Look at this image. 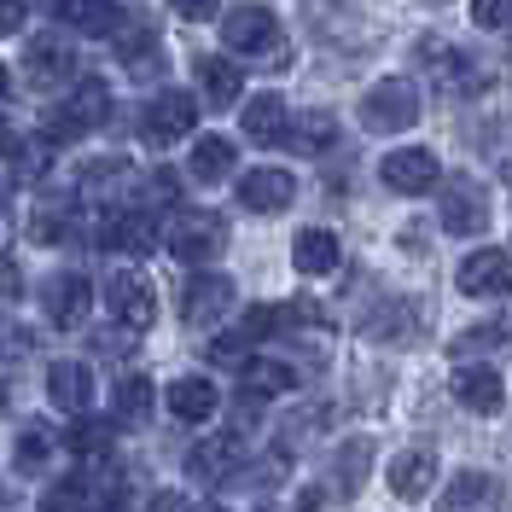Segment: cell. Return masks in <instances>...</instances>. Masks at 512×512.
Wrapping results in <instances>:
<instances>
[{"instance_id": "836d02e7", "label": "cell", "mask_w": 512, "mask_h": 512, "mask_svg": "<svg viewBox=\"0 0 512 512\" xmlns=\"http://www.w3.org/2000/svg\"><path fill=\"white\" fill-rule=\"evenodd\" d=\"M367 460H373V443H367V437L344 443V448H338V466H344V478H332V489H338V495H355V489L367 483Z\"/></svg>"}, {"instance_id": "d4e9b609", "label": "cell", "mask_w": 512, "mask_h": 512, "mask_svg": "<svg viewBox=\"0 0 512 512\" xmlns=\"http://www.w3.org/2000/svg\"><path fill=\"white\" fill-rule=\"evenodd\" d=\"M291 262H297L303 274H332V268H338V233L303 227V233L291 239Z\"/></svg>"}, {"instance_id": "5b68a950", "label": "cell", "mask_w": 512, "mask_h": 512, "mask_svg": "<svg viewBox=\"0 0 512 512\" xmlns=\"http://www.w3.org/2000/svg\"><path fill=\"white\" fill-rule=\"evenodd\" d=\"M192 123H198V99L158 94V99H146V111H140V140L146 146H175V140L192 134Z\"/></svg>"}, {"instance_id": "ab89813d", "label": "cell", "mask_w": 512, "mask_h": 512, "mask_svg": "<svg viewBox=\"0 0 512 512\" xmlns=\"http://www.w3.org/2000/svg\"><path fill=\"white\" fill-rule=\"evenodd\" d=\"M169 6H175L187 24H204V18H216V12H222V0H169Z\"/></svg>"}, {"instance_id": "7dc6e473", "label": "cell", "mask_w": 512, "mask_h": 512, "mask_svg": "<svg viewBox=\"0 0 512 512\" xmlns=\"http://www.w3.org/2000/svg\"><path fill=\"white\" fill-rule=\"evenodd\" d=\"M0 402H6V390H0Z\"/></svg>"}, {"instance_id": "f546056e", "label": "cell", "mask_w": 512, "mask_h": 512, "mask_svg": "<svg viewBox=\"0 0 512 512\" xmlns=\"http://www.w3.org/2000/svg\"><path fill=\"white\" fill-rule=\"evenodd\" d=\"M286 390H297V373H291L286 361H251L245 355V396H286Z\"/></svg>"}, {"instance_id": "c3c4849f", "label": "cell", "mask_w": 512, "mask_h": 512, "mask_svg": "<svg viewBox=\"0 0 512 512\" xmlns=\"http://www.w3.org/2000/svg\"><path fill=\"white\" fill-rule=\"evenodd\" d=\"M262 512H274V507H262Z\"/></svg>"}, {"instance_id": "3957f363", "label": "cell", "mask_w": 512, "mask_h": 512, "mask_svg": "<svg viewBox=\"0 0 512 512\" xmlns=\"http://www.w3.org/2000/svg\"><path fill=\"white\" fill-rule=\"evenodd\" d=\"M227 251V222L216 210H187L181 222L169 227V256L187 262V268H204Z\"/></svg>"}, {"instance_id": "9c48e42d", "label": "cell", "mask_w": 512, "mask_h": 512, "mask_svg": "<svg viewBox=\"0 0 512 512\" xmlns=\"http://www.w3.org/2000/svg\"><path fill=\"white\" fill-rule=\"evenodd\" d=\"M454 286L466 291V297H512V256L495 251V245H483V251H472L460 262Z\"/></svg>"}, {"instance_id": "7bdbcfd3", "label": "cell", "mask_w": 512, "mask_h": 512, "mask_svg": "<svg viewBox=\"0 0 512 512\" xmlns=\"http://www.w3.org/2000/svg\"><path fill=\"white\" fill-rule=\"evenodd\" d=\"M245 350H251V344H245L239 332H233V338H216V344H210V355H216V361H239Z\"/></svg>"}, {"instance_id": "83f0119b", "label": "cell", "mask_w": 512, "mask_h": 512, "mask_svg": "<svg viewBox=\"0 0 512 512\" xmlns=\"http://www.w3.org/2000/svg\"><path fill=\"white\" fill-rule=\"evenodd\" d=\"M286 140L291 152H326V146H338V123L326 117V111H303V117H286Z\"/></svg>"}, {"instance_id": "4fadbf2b", "label": "cell", "mask_w": 512, "mask_h": 512, "mask_svg": "<svg viewBox=\"0 0 512 512\" xmlns=\"http://www.w3.org/2000/svg\"><path fill=\"white\" fill-rule=\"evenodd\" d=\"M105 303H111V315L123 320L128 332H146V326H152V315H158L152 286H146L140 274H111V280H105Z\"/></svg>"}, {"instance_id": "6da1fadb", "label": "cell", "mask_w": 512, "mask_h": 512, "mask_svg": "<svg viewBox=\"0 0 512 512\" xmlns=\"http://www.w3.org/2000/svg\"><path fill=\"white\" fill-rule=\"evenodd\" d=\"M105 117H111V94H105V82H76L70 99L41 123V140H47V146H70V140H82L88 128H99Z\"/></svg>"}, {"instance_id": "5bb4252c", "label": "cell", "mask_w": 512, "mask_h": 512, "mask_svg": "<svg viewBox=\"0 0 512 512\" xmlns=\"http://www.w3.org/2000/svg\"><path fill=\"white\" fill-rule=\"evenodd\" d=\"M239 460H245V437H239V431H210L204 443L187 448V472H192V478H204V483L227 478Z\"/></svg>"}, {"instance_id": "2e32d148", "label": "cell", "mask_w": 512, "mask_h": 512, "mask_svg": "<svg viewBox=\"0 0 512 512\" xmlns=\"http://www.w3.org/2000/svg\"><path fill=\"white\" fill-rule=\"evenodd\" d=\"M47 402L59 414H88L94 408V373L82 361H53L47 367Z\"/></svg>"}, {"instance_id": "e575fe53", "label": "cell", "mask_w": 512, "mask_h": 512, "mask_svg": "<svg viewBox=\"0 0 512 512\" xmlns=\"http://www.w3.org/2000/svg\"><path fill=\"white\" fill-rule=\"evenodd\" d=\"M507 338H512V315L507 320H483V326H472V332H460V338H454V355L495 350V344H507Z\"/></svg>"}, {"instance_id": "7c38bea8", "label": "cell", "mask_w": 512, "mask_h": 512, "mask_svg": "<svg viewBox=\"0 0 512 512\" xmlns=\"http://www.w3.org/2000/svg\"><path fill=\"white\" fill-rule=\"evenodd\" d=\"M41 303H47V320L59 326V332H76L88 309H94V286L82 280V274H53L47 291H41Z\"/></svg>"}, {"instance_id": "30bf717a", "label": "cell", "mask_w": 512, "mask_h": 512, "mask_svg": "<svg viewBox=\"0 0 512 512\" xmlns=\"http://www.w3.org/2000/svg\"><path fill=\"white\" fill-rule=\"evenodd\" d=\"M233 309V280L227 274H192L187 286H181V320L187 326H216V320Z\"/></svg>"}, {"instance_id": "484cf974", "label": "cell", "mask_w": 512, "mask_h": 512, "mask_svg": "<svg viewBox=\"0 0 512 512\" xmlns=\"http://www.w3.org/2000/svg\"><path fill=\"white\" fill-rule=\"evenodd\" d=\"M111 41H117V59H123L134 76H158L163 70L158 30H134V24H123V35H111Z\"/></svg>"}, {"instance_id": "277c9868", "label": "cell", "mask_w": 512, "mask_h": 512, "mask_svg": "<svg viewBox=\"0 0 512 512\" xmlns=\"http://www.w3.org/2000/svg\"><path fill=\"white\" fill-rule=\"evenodd\" d=\"M222 41L245 59H280V18L268 6H233L222 18Z\"/></svg>"}, {"instance_id": "8d00e7d4", "label": "cell", "mask_w": 512, "mask_h": 512, "mask_svg": "<svg viewBox=\"0 0 512 512\" xmlns=\"http://www.w3.org/2000/svg\"><path fill=\"white\" fill-rule=\"evenodd\" d=\"M140 198H146V204H175V198H181V181H175V169H152V175L140 181Z\"/></svg>"}, {"instance_id": "e0dca14e", "label": "cell", "mask_w": 512, "mask_h": 512, "mask_svg": "<svg viewBox=\"0 0 512 512\" xmlns=\"http://www.w3.org/2000/svg\"><path fill=\"white\" fill-rule=\"evenodd\" d=\"M454 402L460 408H472V414H501V402H507V384H501V373L495 367H454Z\"/></svg>"}, {"instance_id": "8fae6325", "label": "cell", "mask_w": 512, "mask_h": 512, "mask_svg": "<svg viewBox=\"0 0 512 512\" xmlns=\"http://www.w3.org/2000/svg\"><path fill=\"white\" fill-rule=\"evenodd\" d=\"M384 187L390 192H408V198H419V192H431L437 181H443V163L431 158L425 146H402V152H390V158L379 163Z\"/></svg>"}, {"instance_id": "d590c367", "label": "cell", "mask_w": 512, "mask_h": 512, "mask_svg": "<svg viewBox=\"0 0 512 512\" xmlns=\"http://www.w3.org/2000/svg\"><path fill=\"white\" fill-rule=\"evenodd\" d=\"M35 350V332L30 326H18L12 315H0V361H24Z\"/></svg>"}, {"instance_id": "4316f807", "label": "cell", "mask_w": 512, "mask_h": 512, "mask_svg": "<svg viewBox=\"0 0 512 512\" xmlns=\"http://www.w3.org/2000/svg\"><path fill=\"white\" fill-rule=\"evenodd\" d=\"M192 181L198 187H216V181H227L233 175V140H222V134H204L198 146H192Z\"/></svg>"}, {"instance_id": "4dcf8cb0", "label": "cell", "mask_w": 512, "mask_h": 512, "mask_svg": "<svg viewBox=\"0 0 512 512\" xmlns=\"http://www.w3.org/2000/svg\"><path fill=\"white\" fill-rule=\"evenodd\" d=\"M152 408H158V396H152V379L128 373V379L117 384V414H123V425H152Z\"/></svg>"}, {"instance_id": "bcb514c9", "label": "cell", "mask_w": 512, "mask_h": 512, "mask_svg": "<svg viewBox=\"0 0 512 512\" xmlns=\"http://www.w3.org/2000/svg\"><path fill=\"white\" fill-rule=\"evenodd\" d=\"M6 88H12V76H6V64H0V94H6Z\"/></svg>"}, {"instance_id": "52a82bcc", "label": "cell", "mask_w": 512, "mask_h": 512, "mask_svg": "<svg viewBox=\"0 0 512 512\" xmlns=\"http://www.w3.org/2000/svg\"><path fill=\"white\" fill-rule=\"evenodd\" d=\"M443 227L454 233V239H472V233L489 227V192H483L472 175L443 181Z\"/></svg>"}, {"instance_id": "9a60e30c", "label": "cell", "mask_w": 512, "mask_h": 512, "mask_svg": "<svg viewBox=\"0 0 512 512\" xmlns=\"http://www.w3.org/2000/svg\"><path fill=\"white\" fill-rule=\"evenodd\" d=\"M291 198H297V181H291L286 169H245V181H239V204L256 210V216H274V210H286Z\"/></svg>"}, {"instance_id": "1f68e13d", "label": "cell", "mask_w": 512, "mask_h": 512, "mask_svg": "<svg viewBox=\"0 0 512 512\" xmlns=\"http://www.w3.org/2000/svg\"><path fill=\"white\" fill-rule=\"evenodd\" d=\"M64 448H70L76 460H105V454H111V425H99V419H76V425L64 431Z\"/></svg>"}, {"instance_id": "74e56055", "label": "cell", "mask_w": 512, "mask_h": 512, "mask_svg": "<svg viewBox=\"0 0 512 512\" xmlns=\"http://www.w3.org/2000/svg\"><path fill=\"white\" fill-rule=\"evenodd\" d=\"M472 24H478V30H507L512 0H472Z\"/></svg>"}, {"instance_id": "7402d4cb", "label": "cell", "mask_w": 512, "mask_h": 512, "mask_svg": "<svg viewBox=\"0 0 512 512\" xmlns=\"http://www.w3.org/2000/svg\"><path fill=\"white\" fill-rule=\"evenodd\" d=\"M431 478H437V454H431V448H402V454L390 460V489H396L402 501L431 495Z\"/></svg>"}, {"instance_id": "60d3db41", "label": "cell", "mask_w": 512, "mask_h": 512, "mask_svg": "<svg viewBox=\"0 0 512 512\" xmlns=\"http://www.w3.org/2000/svg\"><path fill=\"white\" fill-rule=\"evenodd\" d=\"M24 18H30V6H24V0H0V35H18V30H24Z\"/></svg>"}, {"instance_id": "d6a6232c", "label": "cell", "mask_w": 512, "mask_h": 512, "mask_svg": "<svg viewBox=\"0 0 512 512\" xmlns=\"http://www.w3.org/2000/svg\"><path fill=\"white\" fill-rule=\"evenodd\" d=\"M70 222H76V210H70V198H59V204H41L30 222V239L35 245H59V239H70Z\"/></svg>"}, {"instance_id": "f1b7e54d", "label": "cell", "mask_w": 512, "mask_h": 512, "mask_svg": "<svg viewBox=\"0 0 512 512\" xmlns=\"http://www.w3.org/2000/svg\"><path fill=\"white\" fill-rule=\"evenodd\" d=\"M53 454H59V431H53V425H41V419H30V425L18 431V448H12L18 472H41Z\"/></svg>"}, {"instance_id": "ee69618b", "label": "cell", "mask_w": 512, "mask_h": 512, "mask_svg": "<svg viewBox=\"0 0 512 512\" xmlns=\"http://www.w3.org/2000/svg\"><path fill=\"white\" fill-rule=\"evenodd\" d=\"M146 512H187V501H181L175 489H163V495H152V501H146Z\"/></svg>"}, {"instance_id": "7a4b0ae2", "label": "cell", "mask_w": 512, "mask_h": 512, "mask_svg": "<svg viewBox=\"0 0 512 512\" xmlns=\"http://www.w3.org/2000/svg\"><path fill=\"white\" fill-rule=\"evenodd\" d=\"M414 117H419V94L402 76H384L379 88L361 94V128H373V134H402V128H414Z\"/></svg>"}, {"instance_id": "ba28073f", "label": "cell", "mask_w": 512, "mask_h": 512, "mask_svg": "<svg viewBox=\"0 0 512 512\" xmlns=\"http://www.w3.org/2000/svg\"><path fill=\"white\" fill-rule=\"evenodd\" d=\"M70 76H76V47H70L64 35H35L30 47H24V82H30V88L53 94Z\"/></svg>"}, {"instance_id": "f35d334b", "label": "cell", "mask_w": 512, "mask_h": 512, "mask_svg": "<svg viewBox=\"0 0 512 512\" xmlns=\"http://www.w3.org/2000/svg\"><path fill=\"white\" fill-rule=\"evenodd\" d=\"M123 175H128L123 158H105V163H88V169H82V187L99 192V187H111V181H123Z\"/></svg>"}, {"instance_id": "b9f144b4", "label": "cell", "mask_w": 512, "mask_h": 512, "mask_svg": "<svg viewBox=\"0 0 512 512\" xmlns=\"http://www.w3.org/2000/svg\"><path fill=\"white\" fill-rule=\"evenodd\" d=\"M18 291H24V274H18V262H12V256L0 251V297H18Z\"/></svg>"}, {"instance_id": "f6af8a7d", "label": "cell", "mask_w": 512, "mask_h": 512, "mask_svg": "<svg viewBox=\"0 0 512 512\" xmlns=\"http://www.w3.org/2000/svg\"><path fill=\"white\" fill-rule=\"evenodd\" d=\"M18 152V128H12V117H0V158H12Z\"/></svg>"}, {"instance_id": "8992f818", "label": "cell", "mask_w": 512, "mask_h": 512, "mask_svg": "<svg viewBox=\"0 0 512 512\" xmlns=\"http://www.w3.org/2000/svg\"><path fill=\"white\" fill-rule=\"evenodd\" d=\"M123 483L117 478H99V472H70L64 483H53L41 495V512H99V507H117Z\"/></svg>"}, {"instance_id": "603a6c76", "label": "cell", "mask_w": 512, "mask_h": 512, "mask_svg": "<svg viewBox=\"0 0 512 512\" xmlns=\"http://www.w3.org/2000/svg\"><path fill=\"white\" fill-rule=\"evenodd\" d=\"M192 76H198V88H204L210 105H233L239 88H245V70H239L233 59H222V53H204V59L192 64Z\"/></svg>"}, {"instance_id": "44dd1931", "label": "cell", "mask_w": 512, "mask_h": 512, "mask_svg": "<svg viewBox=\"0 0 512 512\" xmlns=\"http://www.w3.org/2000/svg\"><path fill=\"white\" fill-rule=\"evenodd\" d=\"M437 512H501V483L472 466V472H460V478L448 483V495Z\"/></svg>"}, {"instance_id": "ac0fdd59", "label": "cell", "mask_w": 512, "mask_h": 512, "mask_svg": "<svg viewBox=\"0 0 512 512\" xmlns=\"http://www.w3.org/2000/svg\"><path fill=\"white\" fill-rule=\"evenodd\" d=\"M47 12H53L70 35H111V30H123V12H117L111 0H47Z\"/></svg>"}, {"instance_id": "ffe728a7", "label": "cell", "mask_w": 512, "mask_h": 512, "mask_svg": "<svg viewBox=\"0 0 512 512\" xmlns=\"http://www.w3.org/2000/svg\"><path fill=\"white\" fill-rule=\"evenodd\" d=\"M163 402H169V414H175V419L204 425V419L222 408V390H216V379H198V373H192V379H175V384H169V396H163Z\"/></svg>"}, {"instance_id": "cb8c5ba5", "label": "cell", "mask_w": 512, "mask_h": 512, "mask_svg": "<svg viewBox=\"0 0 512 512\" xmlns=\"http://www.w3.org/2000/svg\"><path fill=\"white\" fill-rule=\"evenodd\" d=\"M245 140H256V146H280V140H286V99L280 94L245 99Z\"/></svg>"}, {"instance_id": "d6986e66", "label": "cell", "mask_w": 512, "mask_h": 512, "mask_svg": "<svg viewBox=\"0 0 512 512\" xmlns=\"http://www.w3.org/2000/svg\"><path fill=\"white\" fill-rule=\"evenodd\" d=\"M99 245L128 251V256H146L152 245H158V222H152V210H123V216H105V222H99Z\"/></svg>"}]
</instances>
